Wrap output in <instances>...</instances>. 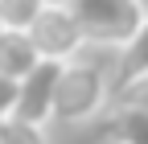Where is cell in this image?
Wrapping results in <instances>:
<instances>
[{
  "mask_svg": "<svg viewBox=\"0 0 148 144\" xmlns=\"http://www.w3.org/2000/svg\"><path fill=\"white\" fill-rule=\"evenodd\" d=\"M16 99H21V82H12V78H0V123L16 115Z\"/></svg>",
  "mask_w": 148,
  "mask_h": 144,
  "instance_id": "30bf717a",
  "label": "cell"
},
{
  "mask_svg": "<svg viewBox=\"0 0 148 144\" xmlns=\"http://www.w3.org/2000/svg\"><path fill=\"white\" fill-rule=\"evenodd\" d=\"M66 62H49L41 58L33 66V74L21 78V99H16V119L25 123H45L53 119V95H58V78H62Z\"/></svg>",
  "mask_w": 148,
  "mask_h": 144,
  "instance_id": "277c9868",
  "label": "cell"
},
{
  "mask_svg": "<svg viewBox=\"0 0 148 144\" xmlns=\"http://www.w3.org/2000/svg\"><path fill=\"white\" fill-rule=\"evenodd\" d=\"M119 53L86 45L74 62L62 66L58 95H53V119L58 123H90L111 107V74Z\"/></svg>",
  "mask_w": 148,
  "mask_h": 144,
  "instance_id": "6da1fadb",
  "label": "cell"
},
{
  "mask_svg": "<svg viewBox=\"0 0 148 144\" xmlns=\"http://www.w3.org/2000/svg\"><path fill=\"white\" fill-rule=\"evenodd\" d=\"M45 0H0V21L4 29H16V33H29L33 21L41 16Z\"/></svg>",
  "mask_w": 148,
  "mask_h": 144,
  "instance_id": "ba28073f",
  "label": "cell"
},
{
  "mask_svg": "<svg viewBox=\"0 0 148 144\" xmlns=\"http://www.w3.org/2000/svg\"><path fill=\"white\" fill-rule=\"evenodd\" d=\"M37 62H41V53H37V45H33L29 33H16V29L0 33V78L21 82V78L33 74Z\"/></svg>",
  "mask_w": 148,
  "mask_h": 144,
  "instance_id": "5b68a950",
  "label": "cell"
},
{
  "mask_svg": "<svg viewBox=\"0 0 148 144\" xmlns=\"http://www.w3.org/2000/svg\"><path fill=\"white\" fill-rule=\"evenodd\" d=\"M0 144H49V132L41 123H25V119H4L0 123Z\"/></svg>",
  "mask_w": 148,
  "mask_h": 144,
  "instance_id": "9c48e42d",
  "label": "cell"
},
{
  "mask_svg": "<svg viewBox=\"0 0 148 144\" xmlns=\"http://www.w3.org/2000/svg\"><path fill=\"white\" fill-rule=\"evenodd\" d=\"M140 8H144V16H148V0H140Z\"/></svg>",
  "mask_w": 148,
  "mask_h": 144,
  "instance_id": "4fadbf2b",
  "label": "cell"
},
{
  "mask_svg": "<svg viewBox=\"0 0 148 144\" xmlns=\"http://www.w3.org/2000/svg\"><path fill=\"white\" fill-rule=\"evenodd\" d=\"M45 4H58V8H70L74 0H45Z\"/></svg>",
  "mask_w": 148,
  "mask_h": 144,
  "instance_id": "7c38bea8",
  "label": "cell"
},
{
  "mask_svg": "<svg viewBox=\"0 0 148 144\" xmlns=\"http://www.w3.org/2000/svg\"><path fill=\"white\" fill-rule=\"evenodd\" d=\"M111 103H132V107H140V111H148V78H140V82H132L127 91H119Z\"/></svg>",
  "mask_w": 148,
  "mask_h": 144,
  "instance_id": "8fae6325",
  "label": "cell"
},
{
  "mask_svg": "<svg viewBox=\"0 0 148 144\" xmlns=\"http://www.w3.org/2000/svg\"><path fill=\"white\" fill-rule=\"evenodd\" d=\"M74 16L86 33V45L95 49H123L127 41L144 29V8L140 0H74Z\"/></svg>",
  "mask_w": 148,
  "mask_h": 144,
  "instance_id": "7a4b0ae2",
  "label": "cell"
},
{
  "mask_svg": "<svg viewBox=\"0 0 148 144\" xmlns=\"http://www.w3.org/2000/svg\"><path fill=\"white\" fill-rule=\"evenodd\" d=\"M0 33H4V21H0Z\"/></svg>",
  "mask_w": 148,
  "mask_h": 144,
  "instance_id": "5bb4252c",
  "label": "cell"
},
{
  "mask_svg": "<svg viewBox=\"0 0 148 144\" xmlns=\"http://www.w3.org/2000/svg\"><path fill=\"white\" fill-rule=\"evenodd\" d=\"M29 37H33L37 53L49 58V62H74L86 49V33L78 25V16H74V8H58V4L41 8V16L29 29Z\"/></svg>",
  "mask_w": 148,
  "mask_h": 144,
  "instance_id": "3957f363",
  "label": "cell"
},
{
  "mask_svg": "<svg viewBox=\"0 0 148 144\" xmlns=\"http://www.w3.org/2000/svg\"><path fill=\"white\" fill-rule=\"evenodd\" d=\"M103 144H107V140H103Z\"/></svg>",
  "mask_w": 148,
  "mask_h": 144,
  "instance_id": "9a60e30c",
  "label": "cell"
},
{
  "mask_svg": "<svg viewBox=\"0 0 148 144\" xmlns=\"http://www.w3.org/2000/svg\"><path fill=\"white\" fill-rule=\"evenodd\" d=\"M107 144H148V111H140L132 103H111Z\"/></svg>",
  "mask_w": 148,
  "mask_h": 144,
  "instance_id": "52a82bcc",
  "label": "cell"
},
{
  "mask_svg": "<svg viewBox=\"0 0 148 144\" xmlns=\"http://www.w3.org/2000/svg\"><path fill=\"white\" fill-rule=\"evenodd\" d=\"M140 78H148V21H144V29L136 33V37L119 49L115 74H111V99H115L119 91H127L132 82H140Z\"/></svg>",
  "mask_w": 148,
  "mask_h": 144,
  "instance_id": "8992f818",
  "label": "cell"
}]
</instances>
